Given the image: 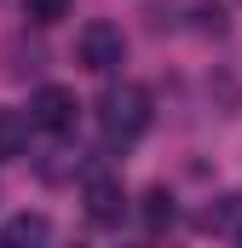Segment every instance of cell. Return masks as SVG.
I'll list each match as a JSON object with an SVG mask.
<instances>
[{"label": "cell", "instance_id": "277c9868", "mask_svg": "<svg viewBox=\"0 0 242 248\" xmlns=\"http://www.w3.org/2000/svg\"><path fill=\"white\" fill-rule=\"evenodd\" d=\"M81 202H87V219L92 225H121V214H127V190H121L116 173H92L81 185Z\"/></svg>", "mask_w": 242, "mask_h": 248}, {"label": "cell", "instance_id": "8992f818", "mask_svg": "<svg viewBox=\"0 0 242 248\" xmlns=\"http://www.w3.org/2000/svg\"><path fill=\"white\" fill-rule=\"evenodd\" d=\"M144 231H167L173 219H179V208H173V190L167 185H156V190H144Z\"/></svg>", "mask_w": 242, "mask_h": 248}, {"label": "cell", "instance_id": "3957f363", "mask_svg": "<svg viewBox=\"0 0 242 248\" xmlns=\"http://www.w3.org/2000/svg\"><path fill=\"white\" fill-rule=\"evenodd\" d=\"M75 116H81V104H75L69 87H41V93L29 98V122L41 127V133H69Z\"/></svg>", "mask_w": 242, "mask_h": 248}, {"label": "cell", "instance_id": "7a4b0ae2", "mask_svg": "<svg viewBox=\"0 0 242 248\" xmlns=\"http://www.w3.org/2000/svg\"><path fill=\"white\" fill-rule=\"evenodd\" d=\"M75 58L87 63L92 75H110V69H121V58H127V35H121L116 23L92 17V23L75 35Z\"/></svg>", "mask_w": 242, "mask_h": 248}, {"label": "cell", "instance_id": "6da1fadb", "mask_svg": "<svg viewBox=\"0 0 242 248\" xmlns=\"http://www.w3.org/2000/svg\"><path fill=\"white\" fill-rule=\"evenodd\" d=\"M98 127H104L110 144H133V139H144V127H150V93H144L138 81L104 87V98H98Z\"/></svg>", "mask_w": 242, "mask_h": 248}, {"label": "cell", "instance_id": "9c48e42d", "mask_svg": "<svg viewBox=\"0 0 242 248\" xmlns=\"http://www.w3.org/2000/svg\"><path fill=\"white\" fill-rule=\"evenodd\" d=\"M23 17L41 23V29H46V23H63V17H69V0H23Z\"/></svg>", "mask_w": 242, "mask_h": 248}, {"label": "cell", "instance_id": "5b68a950", "mask_svg": "<svg viewBox=\"0 0 242 248\" xmlns=\"http://www.w3.org/2000/svg\"><path fill=\"white\" fill-rule=\"evenodd\" d=\"M29 133H35V122L23 110H0V162L29 156Z\"/></svg>", "mask_w": 242, "mask_h": 248}, {"label": "cell", "instance_id": "ba28073f", "mask_svg": "<svg viewBox=\"0 0 242 248\" xmlns=\"http://www.w3.org/2000/svg\"><path fill=\"white\" fill-rule=\"evenodd\" d=\"M196 225H202V231H237L242 225V196H219V208H208Z\"/></svg>", "mask_w": 242, "mask_h": 248}, {"label": "cell", "instance_id": "52a82bcc", "mask_svg": "<svg viewBox=\"0 0 242 248\" xmlns=\"http://www.w3.org/2000/svg\"><path fill=\"white\" fill-rule=\"evenodd\" d=\"M46 237H52V219L46 214H17L6 225V243H46Z\"/></svg>", "mask_w": 242, "mask_h": 248}]
</instances>
